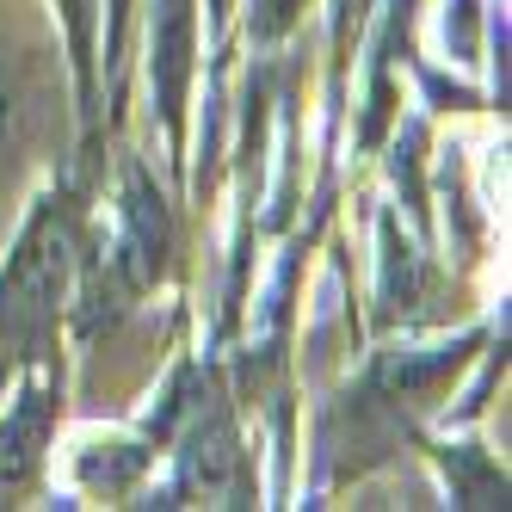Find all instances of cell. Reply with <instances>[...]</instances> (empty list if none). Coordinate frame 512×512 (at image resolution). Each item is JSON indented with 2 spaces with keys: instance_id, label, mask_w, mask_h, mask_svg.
<instances>
[{
  "instance_id": "1",
  "label": "cell",
  "mask_w": 512,
  "mask_h": 512,
  "mask_svg": "<svg viewBox=\"0 0 512 512\" xmlns=\"http://www.w3.org/2000/svg\"><path fill=\"white\" fill-rule=\"evenodd\" d=\"M62 278H68V223L56 210H44L25 229L13 266L0 272V340L44 334V321L56 315V297H62Z\"/></svg>"
},
{
  "instance_id": "4",
  "label": "cell",
  "mask_w": 512,
  "mask_h": 512,
  "mask_svg": "<svg viewBox=\"0 0 512 512\" xmlns=\"http://www.w3.org/2000/svg\"><path fill=\"white\" fill-rule=\"evenodd\" d=\"M124 253H130L136 278H155V266H161V210H155V198L142 192V186H130V235H124Z\"/></svg>"
},
{
  "instance_id": "2",
  "label": "cell",
  "mask_w": 512,
  "mask_h": 512,
  "mask_svg": "<svg viewBox=\"0 0 512 512\" xmlns=\"http://www.w3.org/2000/svg\"><path fill=\"white\" fill-rule=\"evenodd\" d=\"M179 488L204 506H235L241 500V451L223 414H210L192 426L186 451H179Z\"/></svg>"
},
{
  "instance_id": "5",
  "label": "cell",
  "mask_w": 512,
  "mask_h": 512,
  "mask_svg": "<svg viewBox=\"0 0 512 512\" xmlns=\"http://www.w3.org/2000/svg\"><path fill=\"white\" fill-rule=\"evenodd\" d=\"M7 130H13V93L0 87V142H7Z\"/></svg>"
},
{
  "instance_id": "3",
  "label": "cell",
  "mask_w": 512,
  "mask_h": 512,
  "mask_svg": "<svg viewBox=\"0 0 512 512\" xmlns=\"http://www.w3.org/2000/svg\"><path fill=\"white\" fill-rule=\"evenodd\" d=\"M44 420H50V408H44V395L31 389L25 395V408L0 426V494H13L25 475H31V463H38V445H44Z\"/></svg>"
}]
</instances>
